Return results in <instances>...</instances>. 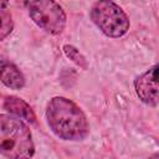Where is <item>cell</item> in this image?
<instances>
[{"label":"cell","mask_w":159,"mask_h":159,"mask_svg":"<svg viewBox=\"0 0 159 159\" xmlns=\"http://www.w3.org/2000/svg\"><path fill=\"white\" fill-rule=\"evenodd\" d=\"M46 120L53 134L62 140H83L89 132L83 111L66 97H53L48 102Z\"/></svg>","instance_id":"cell-1"},{"label":"cell","mask_w":159,"mask_h":159,"mask_svg":"<svg viewBox=\"0 0 159 159\" xmlns=\"http://www.w3.org/2000/svg\"><path fill=\"white\" fill-rule=\"evenodd\" d=\"M0 153L11 159L34 155L32 135L22 119L10 114H0Z\"/></svg>","instance_id":"cell-2"},{"label":"cell","mask_w":159,"mask_h":159,"mask_svg":"<svg viewBox=\"0 0 159 159\" xmlns=\"http://www.w3.org/2000/svg\"><path fill=\"white\" fill-rule=\"evenodd\" d=\"M93 24L108 37H120L129 30V19L113 0H97L91 7Z\"/></svg>","instance_id":"cell-3"},{"label":"cell","mask_w":159,"mask_h":159,"mask_svg":"<svg viewBox=\"0 0 159 159\" xmlns=\"http://www.w3.org/2000/svg\"><path fill=\"white\" fill-rule=\"evenodd\" d=\"M31 20L43 31L58 35L66 26V14L55 0H31L27 5Z\"/></svg>","instance_id":"cell-4"},{"label":"cell","mask_w":159,"mask_h":159,"mask_svg":"<svg viewBox=\"0 0 159 159\" xmlns=\"http://www.w3.org/2000/svg\"><path fill=\"white\" fill-rule=\"evenodd\" d=\"M135 93L142 102L155 107L158 104V66L154 65L134 81Z\"/></svg>","instance_id":"cell-5"},{"label":"cell","mask_w":159,"mask_h":159,"mask_svg":"<svg viewBox=\"0 0 159 159\" xmlns=\"http://www.w3.org/2000/svg\"><path fill=\"white\" fill-rule=\"evenodd\" d=\"M0 81L11 89H21L25 86V77L21 71L5 60L0 61Z\"/></svg>","instance_id":"cell-6"},{"label":"cell","mask_w":159,"mask_h":159,"mask_svg":"<svg viewBox=\"0 0 159 159\" xmlns=\"http://www.w3.org/2000/svg\"><path fill=\"white\" fill-rule=\"evenodd\" d=\"M4 108L7 112H10L12 116H15L22 120H26L30 123L36 122V116H35L32 108L24 99L19 98V97H14V96L6 97V99L4 102Z\"/></svg>","instance_id":"cell-7"},{"label":"cell","mask_w":159,"mask_h":159,"mask_svg":"<svg viewBox=\"0 0 159 159\" xmlns=\"http://www.w3.org/2000/svg\"><path fill=\"white\" fill-rule=\"evenodd\" d=\"M14 29V21L10 11L5 7H0V41L11 34Z\"/></svg>","instance_id":"cell-8"},{"label":"cell","mask_w":159,"mask_h":159,"mask_svg":"<svg viewBox=\"0 0 159 159\" xmlns=\"http://www.w3.org/2000/svg\"><path fill=\"white\" fill-rule=\"evenodd\" d=\"M63 52H65V55H66L70 60H72L77 66H80V67L83 68V70H87V61H86L84 56H83L75 46H72V45H65V46H63Z\"/></svg>","instance_id":"cell-9"},{"label":"cell","mask_w":159,"mask_h":159,"mask_svg":"<svg viewBox=\"0 0 159 159\" xmlns=\"http://www.w3.org/2000/svg\"><path fill=\"white\" fill-rule=\"evenodd\" d=\"M7 4H9V0H0V7L7 6Z\"/></svg>","instance_id":"cell-10"}]
</instances>
